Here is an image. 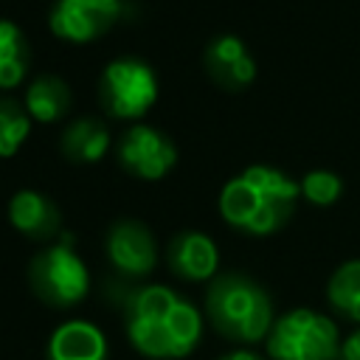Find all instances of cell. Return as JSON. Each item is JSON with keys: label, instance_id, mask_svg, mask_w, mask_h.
Returning <instances> with one entry per match:
<instances>
[{"label": "cell", "instance_id": "obj_1", "mask_svg": "<svg viewBox=\"0 0 360 360\" xmlns=\"http://www.w3.org/2000/svg\"><path fill=\"white\" fill-rule=\"evenodd\" d=\"M124 318L132 346L155 360L191 354L202 332V318L191 301L160 284L135 287L124 298Z\"/></svg>", "mask_w": 360, "mask_h": 360}, {"label": "cell", "instance_id": "obj_2", "mask_svg": "<svg viewBox=\"0 0 360 360\" xmlns=\"http://www.w3.org/2000/svg\"><path fill=\"white\" fill-rule=\"evenodd\" d=\"M301 186L273 166H248L219 191L222 219L248 236H270L295 211Z\"/></svg>", "mask_w": 360, "mask_h": 360}, {"label": "cell", "instance_id": "obj_3", "mask_svg": "<svg viewBox=\"0 0 360 360\" xmlns=\"http://www.w3.org/2000/svg\"><path fill=\"white\" fill-rule=\"evenodd\" d=\"M205 315L222 338L253 343L273 326V301L267 290L250 276L222 273L208 284Z\"/></svg>", "mask_w": 360, "mask_h": 360}, {"label": "cell", "instance_id": "obj_4", "mask_svg": "<svg viewBox=\"0 0 360 360\" xmlns=\"http://www.w3.org/2000/svg\"><path fill=\"white\" fill-rule=\"evenodd\" d=\"M28 284L34 295L56 309L76 307L90 290V273L73 250V236L62 233L53 245L39 250L28 264Z\"/></svg>", "mask_w": 360, "mask_h": 360}, {"label": "cell", "instance_id": "obj_5", "mask_svg": "<svg viewBox=\"0 0 360 360\" xmlns=\"http://www.w3.org/2000/svg\"><path fill=\"white\" fill-rule=\"evenodd\" d=\"M338 326L312 309H290L267 332V354L273 360H338Z\"/></svg>", "mask_w": 360, "mask_h": 360}, {"label": "cell", "instance_id": "obj_6", "mask_svg": "<svg viewBox=\"0 0 360 360\" xmlns=\"http://www.w3.org/2000/svg\"><path fill=\"white\" fill-rule=\"evenodd\" d=\"M98 98L107 115L135 121L152 110L158 101V79L155 70L132 56L112 59L98 79Z\"/></svg>", "mask_w": 360, "mask_h": 360}, {"label": "cell", "instance_id": "obj_7", "mask_svg": "<svg viewBox=\"0 0 360 360\" xmlns=\"http://www.w3.org/2000/svg\"><path fill=\"white\" fill-rule=\"evenodd\" d=\"M118 163L141 180H160L177 163V146L169 135L149 124H132L118 141Z\"/></svg>", "mask_w": 360, "mask_h": 360}, {"label": "cell", "instance_id": "obj_8", "mask_svg": "<svg viewBox=\"0 0 360 360\" xmlns=\"http://www.w3.org/2000/svg\"><path fill=\"white\" fill-rule=\"evenodd\" d=\"M121 17V0H56L48 28L65 42H93L104 37Z\"/></svg>", "mask_w": 360, "mask_h": 360}, {"label": "cell", "instance_id": "obj_9", "mask_svg": "<svg viewBox=\"0 0 360 360\" xmlns=\"http://www.w3.org/2000/svg\"><path fill=\"white\" fill-rule=\"evenodd\" d=\"M104 250L115 273L127 281L146 278L158 264V248L152 231L138 219H118L104 236Z\"/></svg>", "mask_w": 360, "mask_h": 360}, {"label": "cell", "instance_id": "obj_10", "mask_svg": "<svg viewBox=\"0 0 360 360\" xmlns=\"http://www.w3.org/2000/svg\"><path fill=\"white\" fill-rule=\"evenodd\" d=\"M205 70L225 90H245L256 79V59L233 34H219L205 45Z\"/></svg>", "mask_w": 360, "mask_h": 360}, {"label": "cell", "instance_id": "obj_11", "mask_svg": "<svg viewBox=\"0 0 360 360\" xmlns=\"http://www.w3.org/2000/svg\"><path fill=\"white\" fill-rule=\"evenodd\" d=\"M8 222L34 242L62 236V214L51 197L34 188H20L8 202Z\"/></svg>", "mask_w": 360, "mask_h": 360}, {"label": "cell", "instance_id": "obj_12", "mask_svg": "<svg viewBox=\"0 0 360 360\" xmlns=\"http://www.w3.org/2000/svg\"><path fill=\"white\" fill-rule=\"evenodd\" d=\"M219 250L211 236L200 231H180L166 248L169 270L183 281H208L217 270Z\"/></svg>", "mask_w": 360, "mask_h": 360}, {"label": "cell", "instance_id": "obj_13", "mask_svg": "<svg viewBox=\"0 0 360 360\" xmlns=\"http://www.w3.org/2000/svg\"><path fill=\"white\" fill-rule=\"evenodd\" d=\"M45 360H107V338L90 321H68L51 335Z\"/></svg>", "mask_w": 360, "mask_h": 360}, {"label": "cell", "instance_id": "obj_14", "mask_svg": "<svg viewBox=\"0 0 360 360\" xmlns=\"http://www.w3.org/2000/svg\"><path fill=\"white\" fill-rule=\"evenodd\" d=\"M59 149L70 163H96L107 155L110 149V132L98 118H79L73 124L65 127L62 138H59Z\"/></svg>", "mask_w": 360, "mask_h": 360}, {"label": "cell", "instance_id": "obj_15", "mask_svg": "<svg viewBox=\"0 0 360 360\" xmlns=\"http://www.w3.org/2000/svg\"><path fill=\"white\" fill-rule=\"evenodd\" d=\"M70 110V90L59 76L42 73L25 90V112L39 124H53Z\"/></svg>", "mask_w": 360, "mask_h": 360}, {"label": "cell", "instance_id": "obj_16", "mask_svg": "<svg viewBox=\"0 0 360 360\" xmlns=\"http://www.w3.org/2000/svg\"><path fill=\"white\" fill-rule=\"evenodd\" d=\"M326 298L338 315L360 323V259H349L332 273Z\"/></svg>", "mask_w": 360, "mask_h": 360}, {"label": "cell", "instance_id": "obj_17", "mask_svg": "<svg viewBox=\"0 0 360 360\" xmlns=\"http://www.w3.org/2000/svg\"><path fill=\"white\" fill-rule=\"evenodd\" d=\"M28 56L31 51L22 31L14 22L0 20V87H14L25 79Z\"/></svg>", "mask_w": 360, "mask_h": 360}, {"label": "cell", "instance_id": "obj_18", "mask_svg": "<svg viewBox=\"0 0 360 360\" xmlns=\"http://www.w3.org/2000/svg\"><path fill=\"white\" fill-rule=\"evenodd\" d=\"M31 115L11 98H0V158H11L28 138Z\"/></svg>", "mask_w": 360, "mask_h": 360}, {"label": "cell", "instance_id": "obj_19", "mask_svg": "<svg viewBox=\"0 0 360 360\" xmlns=\"http://www.w3.org/2000/svg\"><path fill=\"white\" fill-rule=\"evenodd\" d=\"M298 186H301V194L312 205H321V208L323 205H332L340 197V191H343V180L335 172H329V169H312V172H307Z\"/></svg>", "mask_w": 360, "mask_h": 360}, {"label": "cell", "instance_id": "obj_20", "mask_svg": "<svg viewBox=\"0 0 360 360\" xmlns=\"http://www.w3.org/2000/svg\"><path fill=\"white\" fill-rule=\"evenodd\" d=\"M338 360H360V326H357L346 340H340Z\"/></svg>", "mask_w": 360, "mask_h": 360}, {"label": "cell", "instance_id": "obj_21", "mask_svg": "<svg viewBox=\"0 0 360 360\" xmlns=\"http://www.w3.org/2000/svg\"><path fill=\"white\" fill-rule=\"evenodd\" d=\"M219 360H262V357H259V354H253V352L236 349V352H231V354H225V357H219Z\"/></svg>", "mask_w": 360, "mask_h": 360}]
</instances>
